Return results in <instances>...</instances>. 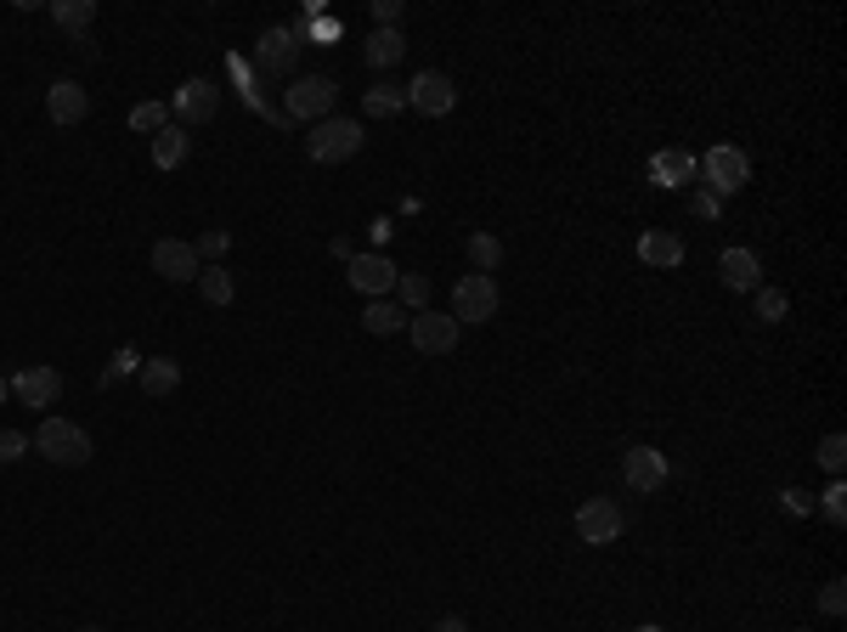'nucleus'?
<instances>
[{"label": "nucleus", "instance_id": "obj_1", "mask_svg": "<svg viewBox=\"0 0 847 632\" xmlns=\"http://www.w3.org/2000/svg\"><path fill=\"white\" fill-rule=\"evenodd\" d=\"M34 447H40L45 463H57V469L91 463V435H85L74 418H45V424L34 429Z\"/></svg>", "mask_w": 847, "mask_h": 632}, {"label": "nucleus", "instance_id": "obj_2", "mask_svg": "<svg viewBox=\"0 0 847 632\" xmlns=\"http://www.w3.org/2000/svg\"><path fill=\"white\" fill-rule=\"evenodd\" d=\"M333 103H339V85H333L328 74H306V79H294V85L283 90V114L300 119V125L333 119Z\"/></svg>", "mask_w": 847, "mask_h": 632}, {"label": "nucleus", "instance_id": "obj_3", "mask_svg": "<svg viewBox=\"0 0 847 632\" xmlns=\"http://www.w3.org/2000/svg\"><path fill=\"white\" fill-rule=\"evenodd\" d=\"M362 125L357 119H322V125H311V136H306V153H311V164H345V159H357L362 153Z\"/></svg>", "mask_w": 847, "mask_h": 632}, {"label": "nucleus", "instance_id": "obj_4", "mask_svg": "<svg viewBox=\"0 0 847 632\" xmlns=\"http://www.w3.org/2000/svg\"><path fill=\"white\" fill-rule=\"evenodd\" d=\"M695 170H701V181H707V192L712 199H734V192L752 181V159H745L740 148H707V159H695Z\"/></svg>", "mask_w": 847, "mask_h": 632}, {"label": "nucleus", "instance_id": "obj_5", "mask_svg": "<svg viewBox=\"0 0 847 632\" xmlns=\"http://www.w3.org/2000/svg\"><path fill=\"white\" fill-rule=\"evenodd\" d=\"M453 317H458V328H464V322H469V328L491 322V317H497V277H486V271L458 277V282H453Z\"/></svg>", "mask_w": 847, "mask_h": 632}, {"label": "nucleus", "instance_id": "obj_6", "mask_svg": "<svg viewBox=\"0 0 847 632\" xmlns=\"http://www.w3.org/2000/svg\"><path fill=\"white\" fill-rule=\"evenodd\" d=\"M458 317L453 311H419L407 317V339H413V351L419 356H453L458 351Z\"/></svg>", "mask_w": 847, "mask_h": 632}, {"label": "nucleus", "instance_id": "obj_7", "mask_svg": "<svg viewBox=\"0 0 847 632\" xmlns=\"http://www.w3.org/2000/svg\"><path fill=\"white\" fill-rule=\"evenodd\" d=\"M407 108H419L424 119L453 114V108H458V85L446 79L441 68H419V74L407 79Z\"/></svg>", "mask_w": 847, "mask_h": 632}, {"label": "nucleus", "instance_id": "obj_8", "mask_svg": "<svg viewBox=\"0 0 847 632\" xmlns=\"http://www.w3.org/2000/svg\"><path fill=\"white\" fill-rule=\"evenodd\" d=\"M215 108H221L215 79H181V90L170 96V119H176V125H210Z\"/></svg>", "mask_w": 847, "mask_h": 632}, {"label": "nucleus", "instance_id": "obj_9", "mask_svg": "<svg viewBox=\"0 0 847 632\" xmlns=\"http://www.w3.org/2000/svg\"><path fill=\"white\" fill-rule=\"evenodd\" d=\"M622 508L611 503V497H587L582 508H576V537L587 543V548H605V543H616L622 537Z\"/></svg>", "mask_w": 847, "mask_h": 632}, {"label": "nucleus", "instance_id": "obj_10", "mask_svg": "<svg viewBox=\"0 0 847 632\" xmlns=\"http://www.w3.org/2000/svg\"><path fill=\"white\" fill-rule=\"evenodd\" d=\"M345 266H351V271H345V277H351V288H357V294H368V300L395 294V277H402V271H395V260L379 255V249L373 255H351Z\"/></svg>", "mask_w": 847, "mask_h": 632}, {"label": "nucleus", "instance_id": "obj_11", "mask_svg": "<svg viewBox=\"0 0 847 632\" xmlns=\"http://www.w3.org/2000/svg\"><path fill=\"white\" fill-rule=\"evenodd\" d=\"M153 271H159L165 282H198L204 260H198L192 243H181V237H159V243H153Z\"/></svg>", "mask_w": 847, "mask_h": 632}, {"label": "nucleus", "instance_id": "obj_12", "mask_svg": "<svg viewBox=\"0 0 847 632\" xmlns=\"http://www.w3.org/2000/svg\"><path fill=\"white\" fill-rule=\"evenodd\" d=\"M667 458L656 452V447H633L627 458H622V480L633 485V492H644V497H650V492H661V485H667Z\"/></svg>", "mask_w": 847, "mask_h": 632}, {"label": "nucleus", "instance_id": "obj_13", "mask_svg": "<svg viewBox=\"0 0 847 632\" xmlns=\"http://www.w3.org/2000/svg\"><path fill=\"white\" fill-rule=\"evenodd\" d=\"M294 63H300V40H294V29H266L255 40V68L261 74H294Z\"/></svg>", "mask_w": 847, "mask_h": 632}, {"label": "nucleus", "instance_id": "obj_14", "mask_svg": "<svg viewBox=\"0 0 847 632\" xmlns=\"http://www.w3.org/2000/svg\"><path fill=\"white\" fill-rule=\"evenodd\" d=\"M12 396L23 401V407H57V396H63V373L57 367H23L18 378H12Z\"/></svg>", "mask_w": 847, "mask_h": 632}, {"label": "nucleus", "instance_id": "obj_15", "mask_svg": "<svg viewBox=\"0 0 847 632\" xmlns=\"http://www.w3.org/2000/svg\"><path fill=\"white\" fill-rule=\"evenodd\" d=\"M718 277H723V288H734V294H758V288H763V260L752 249H723L718 255Z\"/></svg>", "mask_w": 847, "mask_h": 632}, {"label": "nucleus", "instance_id": "obj_16", "mask_svg": "<svg viewBox=\"0 0 847 632\" xmlns=\"http://www.w3.org/2000/svg\"><path fill=\"white\" fill-rule=\"evenodd\" d=\"M684 255H689V249H684V237L667 232V226H650V232L638 237V260H644V266H656V271H678Z\"/></svg>", "mask_w": 847, "mask_h": 632}, {"label": "nucleus", "instance_id": "obj_17", "mask_svg": "<svg viewBox=\"0 0 847 632\" xmlns=\"http://www.w3.org/2000/svg\"><path fill=\"white\" fill-rule=\"evenodd\" d=\"M91 114V90L74 85V79H57L52 90H45V119L52 125H80Z\"/></svg>", "mask_w": 847, "mask_h": 632}, {"label": "nucleus", "instance_id": "obj_18", "mask_svg": "<svg viewBox=\"0 0 847 632\" xmlns=\"http://www.w3.org/2000/svg\"><path fill=\"white\" fill-rule=\"evenodd\" d=\"M650 181L667 186V192L695 186V153H684V148H661V153L650 159Z\"/></svg>", "mask_w": 847, "mask_h": 632}, {"label": "nucleus", "instance_id": "obj_19", "mask_svg": "<svg viewBox=\"0 0 847 632\" xmlns=\"http://www.w3.org/2000/svg\"><path fill=\"white\" fill-rule=\"evenodd\" d=\"M362 57H368V68H395V63H402L407 57V34L402 29H373L368 40H362Z\"/></svg>", "mask_w": 847, "mask_h": 632}, {"label": "nucleus", "instance_id": "obj_20", "mask_svg": "<svg viewBox=\"0 0 847 632\" xmlns=\"http://www.w3.org/2000/svg\"><path fill=\"white\" fill-rule=\"evenodd\" d=\"M52 23L68 34V40H80L85 52H91V23H96V0H57L52 7Z\"/></svg>", "mask_w": 847, "mask_h": 632}, {"label": "nucleus", "instance_id": "obj_21", "mask_svg": "<svg viewBox=\"0 0 847 632\" xmlns=\"http://www.w3.org/2000/svg\"><path fill=\"white\" fill-rule=\"evenodd\" d=\"M136 384H141V396H170L176 384H181V362H170V356L141 362V367H136Z\"/></svg>", "mask_w": 847, "mask_h": 632}, {"label": "nucleus", "instance_id": "obj_22", "mask_svg": "<svg viewBox=\"0 0 847 632\" xmlns=\"http://www.w3.org/2000/svg\"><path fill=\"white\" fill-rule=\"evenodd\" d=\"M402 108H407V85H390V79L368 85V96H362V114L368 119H395Z\"/></svg>", "mask_w": 847, "mask_h": 632}, {"label": "nucleus", "instance_id": "obj_23", "mask_svg": "<svg viewBox=\"0 0 847 632\" xmlns=\"http://www.w3.org/2000/svg\"><path fill=\"white\" fill-rule=\"evenodd\" d=\"M187 153H192V136H181V125H165V130L153 136V164H159V170H181Z\"/></svg>", "mask_w": 847, "mask_h": 632}, {"label": "nucleus", "instance_id": "obj_24", "mask_svg": "<svg viewBox=\"0 0 847 632\" xmlns=\"http://www.w3.org/2000/svg\"><path fill=\"white\" fill-rule=\"evenodd\" d=\"M362 328H368V333H379V339H390V333H402V328H407V311L395 306V300H368Z\"/></svg>", "mask_w": 847, "mask_h": 632}, {"label": "nucleus", "instance_id": "obj_25", "mask_svg": "<svg viewBox=\"0 0 847 632\" xmlns=\"http://www.w3.org/2000/svg\"><path fill=\"white\" fill-rule=\"evenodd\" d=\"M198 294H204L210 306H232L237 300V282H232L226 266H204V271H198Z\"/></svg>", "mask_w": 847, "mask_h": 632}, {"label": "nucleus", "instance_id": "obj_26", "mask_svg": "<svg viewBox=\"0 0 847 632\" xmlns=\"http://www.w3.org/2000/svg\"><path fill=\"white\" fill-rule=\"evenodd\" d=\"M430 288H435V282H430L424 271H402V277H395V294H402V311H407V306H413V317H419V311H430Z\"/></svg>", "mask_w": 847, "mask_h": 632}, {"label": "nucleus", "instance_id": "obj_27", "mask_svg": "<svg viewBox=\"0 0 847 632\" xmlns=\"http://www.w3.org/2000/svg\"><path fill=\"white\" fill-rule=\"evenodd\" d=\"M469 266L491 277L497 266H504V243H497L491 232H475V237H469Z\"/></svg>", "mask_w": 847, "mask_h": 632}, {"label": "nucleus", "instance_id": "obj_28", "mask_svg": "<svg viewBox=\"0 0 847 632\" xmlns=\"http://www.w3.org/2000/svg\"><path fill=\"white\" fill-rule=\"evenodd\" d=\"M170 125V103H136L130 108V130H141V136H159Z\"/></svg>", "mask_w": 847, "mask_h": 632}, {"label": "nucleus", "instance_id": "obj_29", "mask_svg": "<svg viewBox=\"0 0 847 632\" xmlns=\"http://www.w3.org/2000/svg\"><path fill=\"white\" fill-rule=\"evenodd\" d=\"M192 249H198V260H204V266H221V260H226V249H232V232H226V226H210L204 237L192 243Z\"/></svg>", "mask_w": 847, "mask_h": 632}, {"label": "nucleus", "instance_id": "obj_30", "mask_svg": "<svg viewBox=\"0 0 847 632\" xmlns=\"http://www.w3.org/2000/svg\"><path fill=\"white\" fill-rule=\"evenodd\" d=\"M819 508H825V519H830V525H841V519H847V485H841V480H830L825 492H819Z\"/></svg>", "mask_w": 847, "mask_h": 632}, {"label": "nucleus", "instance_id": "obj_31", "mask_svg": "<svg viewBox=\"0 0 847 632\" xmlns=\"http://www.w3.org/2000/svg\"><path fill=\"white\" fill-rule=\"evenodd\" d=\"M785 311H791V300L780 294V288H758V317L763 322H785Z\"/></svg>", "mask_w": 847, "mask_h": 632}, {"label": "nucleus", "instance_id": "obj_32", "mask_svg": "<svg viewBox=\"0 0 847 632\" xmlns=\"http://www.w3.org/2000/svg\"><path fill=\"white\" fill-rule=\"evenodd\" d=\"M819 463L841 480V463H847V441H841V435H825V441H819Z\"/></svg>", "mask_w": 847, "mask_h": 632}, {"label": "nucleus", "instance_id": "obj_33", "mask_svg": "<svg viewBox=\"0 0 847 632\" xmlns=\"http://www.w3.org/2000/svg\"><path fill=\"white\" fill-rule=\"evenodd\" d=\"M23 447H29V435H18V429H0V463H18V458H23Z\"/></svg>", "mask_w": 847, "mask_h": 632}, {"label": "nucleus", "instance_id": "obj_34", "mask_svg": "<svg viewBox=\"0 0 847 632\" xmlns=\"http://www.w3.org/2000/svg\"><path fill=\"white\" fill-rule=\"evenodd\" d=\"M136 367H141V356H136L130 345H125V351H114V362H108V384H114V378H125V373H136Z\"/></svg>", "mask_w": 847, "mask_h": 632}, {"label": "nucleus", "instance_id": "obj_35", "mask_svg": "<svg viewBox=\"0 0 847 632\" xmlns=\"http://www.w3.org/2000/svg\"><path fill=\"white\" fill-rule=\"evenodd\" d=\"M841 588H847V581H830V588L819 593V610H825V615H841V610H847V593H841Z\"/></svg>", "mask_w": 847, "mask_h": 632}, {"label": "nucleus", "instance_id": "obj_36", "mask_svg": "<svg viewBox=\"0 0 847 632\" xmlns=\"http://www.w3.org/2000/svg\"><path fill=\"white\" fill-rule=\"evenodd\" d=\"M780 503H785V514H808V508H814L808 492H796V485H791V492H780Z\"/></svg>", "mask_w": 847, "mask_h": 632}, {"label": "nucleus", "instance_id": "obj_37", "mask_svg": "<svg viewBox=\"0 0 847 632\" xmlns=\"http://www.w3.org/2000/svg\"><path fill=\"white\" fill-rule=\"evenodd\" d=\"M689 204H695V215H701V221H712V215H718V199H712V192H695Z\"/></svg>", "mask_w": 847, "mask_h": 632}, {"label": "nucleus", "instance_id": "obj_38", "mask_svg": "<svg viewBox=\"0 0 847 632\" xmlns=\"http://www.w3.org/2000/svg\"><path fill=\"white\" fill-rule=\"evenodd\" d=\"M435 632H469V621H464V615H441Z\"/></svg>", "mask_w": 847, "mask_h": 632}, {"label": "nucleus", "instance_id": "obj_39", "mask_svg": "<svg viewBox=\"0 0 847 632\" xmlns=\"http://www.w3.org/2000/svg\"><path fill=\"white\" fill-rule=\"evenodd\" d=\"M12 396V378H0V401H7Z\"/></svg>", "mask_w": 847, "mask_h": 632}, {"label": "nucleus", "instance_id": "obj_40", "mask_svg": "<svg viewBox=\"0 0 847 632\" xmlns=\"http://www.w3.org/2000/svg\"><path fill=\"white\" fill-rule=\"evenodd\" d=\"M633 632H661V626H633Z\"/></svg>", "mask_w": 847, "mask_h": 632}, {"label": "nucleus", "instance_id": "obj_41", "mask_svg": "<svg viewBox=\"0 0 847 632\" xmlns=\"http://www.w3.org/2000/svg\"><path fill=\"white\" fill-rule=\"evenodd\" d=\"M80 632H103V626H80Z\"/></svg>", "mask_w": 847, "mask_h": 632}]
</instances>
